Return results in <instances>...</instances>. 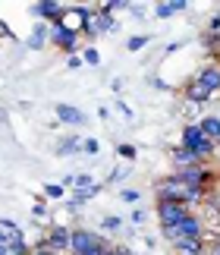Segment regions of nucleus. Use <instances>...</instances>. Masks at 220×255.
<instances>
[{
	"mask_svg": "<svg viewBox=\"0 0 220 255\" xmlns=\"http://www.w3.org/2000/svg\"><path fill=\"white\" fill-rule=\"evenodd\" d=\"M104 255H116V249H113V246H110V249H107V252H104Z\"/></svg>",
	"mask_w": 220,
	"mask_h": 255,
	"instance_id": "36",
	"label": "nucleus"
},
{
	"mask_svg": "<svg viewBox=\"0 0 220 255\" xmlns=\"http://www.w3.org/2000/svg\"><path fill=\"white\" fill-rule=\"evenodd\" d=\"M51 41L60 47V51H66L69 57H73V51L79 47V35H76V32H69L63 22H54V25H51Z\"/></svg>",
	"mask_w": 220,
	"mask_h": 255,
	"instance_id": "6",
	"label": "nucleus"
},
{
	"mask_svg": "<svg viewBox=\"0 0 220 255\" xmlns=\"http://www.w3.org/2000/svg\"><path fill=\"white\" fill-rule=\"evenodd\" d=\"M119 158H135V148L132 145H119Z\"/></svg>",
	"mask_w": 220,
	"mask_h": 255,
	"instance_id": "28",
	"label": "nucleus"
},
{
	"mask_svg": "<svg viewBox=\"0 0 220 255\" xmlns=\"http://www.w3.org/2000/svg\"><path fill=\"white\" fill-rule=\"evenodd\" d=\"M186 192H189V186L179 180V173L173 176H167V180L157 183V202H176V205H186ZM189 208V205H186Z\"/></svg>",
	"mask_w": 220,
	"mask_h": 255,
	"instance_id": "3",
	"label": "nucleus"
},
{
	"mask_svg": "<svg viewBox=\"0 0 220 255\" xmlns=\"http://www.w3.org/2000/svg\"><path fill=\"white\" fill-rule=\"evenodd\" d=\"M183 148L195 151V158L205 161V158H211V154L217 151V142H211L202 129H198V123H192V126H186V129H183Z\"/></svg>",
	"mask_w": 220,
	"mask_h": 255,
	"instance_id": "1",
	"label": "nucleus"
},
{
	"mask_svg": "<svg viewBox=\"0 0 220 255\" xmlns=\"http://www.w3.org/2000/svg\"><path fill=\"white\" fill-rule=\"evenodd\" d=\"M179 180L186 186H198V189H208V183H211V170H205V164H198V167H186V170H176Z\"/></svg>",
	"mask_w": 220,
	"mask_h": 255,
	"instance_id": "8",
	"label": "nucleus"
},
{
	"mask_svg": "<svg viewBox=\"0 0 220 255\" xmlns=\"http://www.w3.org/2000/svg\"><path fill=\"white\" fill-rule=\"evenodd\" d=\"M82 60H85L88 66H98V63H101V57H98V51H95V47H85V54H82Z\"/></svg>",
	"mask_w": 220,
	"mask_h": 255,
	"instance_id": "23",
	"label": "nucleus"
},
{
	"mask_svg": "<svg viewBox=\"0 0 220 255\" xmlns=\"http://www.w3.org/2000/svg\"><path fill=\"white\" fill-rule=\"evenodd\" d=\"M173 255H208V240H183L173 246Z\"/></svg>",
	"mask_w": 220,
	"mask_h": 255,
	"instance_id": "12",
	"label": "nucleus"
},
{
	"mask_svg": "<svg viewBox=\"0 0 220 255\" xmlns=\"http://www.w3.org/2000/svg\"><path fill=\"white\" fill-rule=\"evenodd\" d=\"M9 240H13V237H9L3 227H0V246H9Z\"/></svg>",
	"mask_w": 220,
	"mask_h": 255,
	"instance_id": "32",
	"label": "nucleus"
},
{
	"mask_svg": "<svg viewBox=\"0 0 220 255\" xmlns=\"http://www.w3.org/2000/svg\"><path fill=\"white\" fill-rule=\"evenodd\" d=\"M101 243H104L101 233L79 227V230H73V237H69V252H73V255H82V252H88V249L101 246Z\"/></svg>",
	"mask_w": 220,
	"mask_h": 255,
	"instance_id": "5",
	"label": "nucleus"
},
{
	"mask_svg": "<svg viewBox=\"0 0 220 255\" xmlns=\"http://www.w3.org/2000/svg\"><path fill=\"white\" fill-rule=\"evenodd\" d=\"M195 82H202L211 95H217L220 92V66L217 63H208V66H202V73L195 76Z\"/></svg>",
	"mask_w": 220,
	"mask_h": 255,
	"instance_id": "10",
	"label": "nucleus"
},
{
	"mask_svg": "<svg viewBox=\"0 0 220 255\" xmlns=\"http://www.w3.org/2000/svg\"><path fill=\"white\" fill-rule=\"evenodd\" d=\"M189 211L186 205H176V202H157V221H161V227L170 230V227H179L186 218H189Z\"/></svg>",
	"mask_w": 220,
	"mask_h": 255,
	"instance_id": "4",
	"label": "nucleus"
},
{
	"mask_svg": "<svg viewBox=\"0 0 220 255\" xmlns=\"http://www.w3.org/2000/svg\"><path fill=\"white\" fill-rule=\"evenodd\" d=\"M47 38H51V28H47V25H38L35 32H32V38H28V47H35V51H38Z\"/></svg>",
	"mask_w": 220,
	"mask_h": 255,
	"instance_id": "17",
	"label": "nucleus"
},
{
	"mask_svg": "<svg viewBox=\"0 0 220 255\" xmlns=\"http://www.w3.org/2000/svg\"><path fill=\"white\" fill-rule=\"evenodd\" d=\"M164 233H167V240L173 243V246H176V243H183V240H205V224H202L198 214H189L179 227H170Z\"/></svg>",
	"mask_w": 220,
	"mask_h": 255,
	"instance_id": "2",
	"label": "nucleus"
},
{
	"mask_svg": "<svg viewBox=\"0 0 220 255\" xmlns=\"http://www.w3.org/2000/svg\"><path fill=\"white\" fill-rule=\"evenodd\" d=\"M6 249H9V255H28V252H32V249L25 246V240H22V237H13Z\"/></svg>",
	"mask_w": 220,
	"mask_h": 255,
	"instance_id": "18",
	"label": "nucleus"
},
{
	"mask_svg": "<svg viewBox=\"0 0 220 255\" xmlns=\"http://www.w3.org/2000/svg\"><path fill=\"white\" fill-rule=\"evenodd\" d=\"M79 148H82V142H79V139H63V142H60V154L79 151Z\"/></svg>",
	"mask_w": 220,
	"mask_h": 255,
	"instance_id": "21",
	"label": "nucleus"
},
{
	"mask_svg": "<svg viewBox=\"0 0 220 255\" xmlns=\"http://www.w3.org/2000/svg\"><path fill=\"white\" fill-rule=\"evenodd\" d=\"M208 255H220V237H214L208 243Z\"/></svg>",
	"mask_w": 220,
	"mask_h": 255,
	"instance_id": "26",
	"label": "nucleus"
},
{
	"mask_svg": "<svg viewBox=\"0 0 220 255\" xmlns=\"http://www.w3.org/2000/svg\"><path fill=\"white\" fill-rule=\"evenodd\" d=\"M173 164H176L179 170H186V167H198V164H205V161H198L195 151H189V148L179 145V148H173Z\"/></svg>",
	"mask_w": 220,
	"mask_h": 255,
	"instance_id": "14",
	"label": "nucleus"
},
{
	"mask_svg": "<svg viewBox=\"0 0 220 255\" xmlns=\"http://www.w3.org/2000/svg\"><path fill=\"white\" fill-rule=\"evenodd\" d=\"M28 9H32V16L51 19V22H60V19H63V13H66V6H60L57 0H35Z\"/></svg>",
	"mask_w": 220,
	"mask_h": 255,
	"instance_id": "7",
	"label": "nucleus"
},
{
	"mask_svg": "<svg viewBox=\"0 0 220 255\" xmlns=\"http://www.w3.org/2000/svg\"><path fill=\"white\" fill-rule=\"evenodd\" d=\"M211 98H214V95L208 92L202 82H195V79H192V82L186 85V101H192V104H205V101H211Z\"/></svg>",
	"mask_w": 220,
	"mask_h": 255,
	"instance_id": "13",
	"label": "nucleus"
},
{
	"mask_svg": "<svg viewBox=\"0 0 220 255\" xmlns=\"http://www.w3.org/2000/svg\"><path fill=\"white\" fill-rule=\"evenodd\" d=\"M116 227H119V218H113V214L104 218V230H116Z\"/></svg>",
	"mask_w": 220,
	"mask_h": 255,
	"instance_id": "29",
	"label": "nucleus"
},
{
	"mask_svg": "<svg viewBox=\"0 0 220 255\" xmlns=\"http://www.w3.org/2000/svg\"><path fill=\"white\" fill-rule=\"evenodd\" d=\"M32 214H35V218H44V214H47V205H44V202H35Z\"/></svg>",
	"mask_w": 220,
	"mask_h": 255,
	"instance_id": "27",
	"label": "nucleus"
},
{
	"mask_svg": "<svg viewBox=\"0 0 220 255\" xmlns=\"http://www.w3.org/2000/svg\"><path fill=\"white\" fill-rule=\"evenodd\" d=\"M63 192L66 189H63V186H57V183H47L44 186V195H47V199H63Z\"/></svg>",
	"mask_w": 220,
	"mask_h": 255,
	"instance_id": "22",
	"label": "nucleus"
},
{
	"mask_svg": "<svg viewBox=\"0 0 220 255\" xmlns=\"http://www.w3.org/2000/svg\"><path fill=\"white\" fill-rule=\"evenodd\" d=\"M145 44H148V35H132V38L126 41V47H129V51H142Z\"/></svg>",
	"mask_w": 220,
	"mask_h": 255,
	"instance_id": "19",
	"label": "nucleus"
},
{
	"mask_svg": "<svg viewBox=\"0 0 220 255\" xmlns=\"http://www.w3.org/2000/svg\"><path fill=\"white\" fill-rule=\"evenodd\" d=\"M76 66H82V57H79V54L69 57V70H76Z\"/></svg>",
	"mask_w": 220,
	"mask_h": 255,
	"instance_id": "31",
	"label": "nucleus"
},
{
	"mask_svg": "<svg viewBox=\"0 0 220 255\" xmlns=\"http://www.w3.org/2000/svg\"><path fill=\"white\" fill-rule=\"evenodd\" d=\"M57 120L60 123H69V126H82L85 123V114L73 104H57Z\"/></svg>",
	"mask_w": 220,
	"mask_h": 255,
	"instance_id": "11",
	"label": "nucleus"
},
{
	"mask_svg": "<svg viewBox=\"0 0 220 255\" xmlns=\"http://www.w3.org/2000/svg\"><path fill=\"white\" fill-rule=\"evenodd\" d=\"M217 148H220V139H217Z\"/></svg>",
	"mask_w": 220,
	"mask_h": 255,
	"instance_id": "37",
	"label": "nucleus"
},
{
	"mask_svg": "<svg viewBox=\"0 0 220 255\" xmlns=\"http://www.w3.org/2000/svg\"><path fill=\"white\" fill-rule=\"evenodd\" d=\"M76 186H79V192H82V189H88V186H95V183H92L88 173H82V176H76Z\"/></svg>",
	"mask_w": 220,
	"mask_h": 255,
	"instance_id": "24",
	"label": "nucleus"
},
{
	"mask_svg": "<svg viewBox=\"0 0 220 255\" xmlns=\"http://www.w3.org/2000/svg\"><path fill=\"white\" fill-rule=\"evenodd\" d=\"M0 255H9V249H6V246H0Z\"/></svg>",
	"mask_w": 220,
	"mask_h": 255,
	"instance_id": "35",
	"label": "nucleus"
},
{
	"mask_svg": "<svg viewBox=\"0 0 220 255\" xmlns=\"http://www.w3.org/2000/svg\"><path fill=\"white\" fill-rule=\"evenodd\" d=\"M129 3H126V0H107V3H101V13H110V16H113V9H126Z\"/></svg>",
	"mask_w": 220,
	"mask_h": 255,
	"instance_id": "20",
	"label": "nucleus"
},
{
	"mask_svg": "<svg viewBox=\"0 0 220 255\" xmlns=\"http://www.w3.org/2000/svg\"><path fill=\"white\" fill-rule=\"evenodd\" d=\"M116 255H132V252H129L126 246H119V249H116Z\"/></svg>",
	"mask_w": 220,
	"mask_h": 255,
	"instance_id": "34",
	"label": "nucleus"
},
{
	"mask_svg": "<svg viewBox=\"0 0 220 255\" xmlns=\"http://www.w3.org/2000/svg\"><path fill=\"white\" fill-rule=\"evenodd\" d=\"M28 255H57V252H51V249H32Z\"/></svg>",
	"mask_w": 220,
	"mask_h": 255,
	"instance_id": "33",
	"label": "nucleus"
},
{
	"mask_svg": "<svg viewBox=\"0 0 220 255\" xmlns=\"http://www.w3.org/2000/svg\"><path fill=\"white\" fill-rule=\"evenodd\" d=\"M179 9H189L186 0H164V3H157V6H154V16H157V19H167V16L179 13Z\"/></svg>",
	"mask_w": 220,
	"mask_h": 255,
	"instance_id": "15",
	"label": "nucleus"
},
{
	"mask_svg": "<svg viewBox=\"0 0 220 255\" xmlns=\"http://www.w3.org/2000/svg\"><path fill=\"white\" fill-rule=\"evenodd\" d=\"M198 129H202L211 142H217L220 139V117H205V120L198 123Z\"/></svg>",
	"mask_w": 220,
	"mask_h": 255,
	"instance_id": "16",
	"label": "nucleus"
},
{
	"mask_svg": "<svg viewBox=\"0 0 220 255\" xmlns=\"http://www.w3.org/2000/svg\"><path fill=\"white\" fill-rule=\"evenodd\" d=\"M119 199H123V202H138V189H123Z\"/></svg>",
	"mask_w": 220,
	"mask_h": 255,
	"instance_id": "25",
	"label": "nucleus"
},
{
	"mask_svg": "<svg viewBox=\"0 0 220 255\" xmlns=\"http://www.w3.org/2000/svg\"><path fill=\"white\" fill-rule=\"evenodd\" d=\"M69 237H73V230H69V227H60V224H57V227H51V233H47V249H51V252H63V249H69Z\"/></svg>",
	"mask_w": 220,
	"mask_h": 255,
	"instance_id": "9",
	"label": "nucleus"
},
{
	"mask_svg": "<svg viewBox=\"0 0 220 255\" xmlns=\"http://www.w3.org/2000/svg\"><path fill=\"white\" fill-rule=\"evenodd\" d=\"M82 148H85L88 154H95V151H98V142H95V139H85V142H82Z\"/></svg>",
	"mask_w": 220,
	"mask_h": 255,
	"instance_id": "30",
	"label": "nucleus"
}]
</instances>
